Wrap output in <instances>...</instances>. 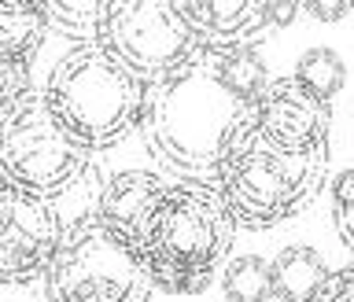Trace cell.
<instances>
[{
	"instance_id": "obj_7",
	"label": "cell",
	"mask_w": 354,
	"mask_h": 302,
	"mask_svg": "<svg viewBox=\"0 0 354 302\" xmlns=\"http://www.w3.org/2000/svg\"><path fill=\"white\" fill-rule=\"evenodd\" d=\"M93 44L144 85L177 70L199 48L170 0H111L100 11Z\"/></svg>"
},
{
	"instance_id": "obj_17",
	"label": "cell",
	"mask_w": 354,
	"mask_h": 302,
	"mask_svg": "<svg viewBox=\"0 0 354 302\" xmlns=\"http://www.w3.org/2000/svg\"><path fill=\"white\" fill-rule=\"evenodd\" d=\"M100 11H104V4H55V0H48L44 4V19H48L52 30H59L63 37L71 41H82V44H93L96 37V22H100Z\"/></svg>"
},
{
	"instance_id": "obj_2",
	"label": "cell",
	"mask_w": 354,
	"mask_h": 302,
	"mask_svg": "<svg viewBox=\"0 0 354 302\" xmlns=\"http://www.w3.org/2000/svg\"><path fill=\"white\" fill-rule=\"evenodd\" d=\"M232 225L214 185L166 181L137 243V262L151 287L166 295H199L229 258Z\"/></svg>"
},
{
	"instance_id": "obj_11",
	"label": "cell",
	"mask_w": 354,
	"mask_h": 302,
	"mask_svg": "<svg viewBox=\"0 0 354 302\" xmlns=\"http://www.w3.org/2000/svg\"><path fill=\"white\" fill-rule=\"evenodd\" d=\"M162 188H166V177L151 173V170H122L104 185V192H100V210H96L93 221L111 240H118L122 247H129L137 254L140 232L148 225Z\"/></svg>"
},
{
	"instance_id": "obj_19",
	"label": "cell",
	"mask_w": 354,
	"mask_h": 302,
	"mask_svg": "<svg viewBox=\"0 0 354 302\" xmlns=\"http://www.w3.org/2000/svg\"><path fill=\"white\" fill-rule=\"evenodd\" d=\"M30 88V70L26 66H11L0 59V111H4L15 96H22Z\"/></svg>"
},
{
	"instance_id": "obj_13",
	"label": "cell",
	"mask_w": 354,
	"mask_h": 302,
	"mask_svg": "<svg viewBox=\"0 0 354 302\" xmlns=\"http://www.w3.org/2000/svg\"><path fill=\"white\" fill-rule=\"evenodd\" d=\"M48 19H44V0H0V59L11 66L33 63L41 52Z\"/></svg>"
},
{
	"instance_id": "obj_14",
	"label": "cell",
	"mask_w": 354,
	"mask_h": 302,
	"mask_svg": "<svg viewBox=\"0 0 354 302\" xmlns=\"http://www.w3.org/2000/svg\"><path fill=\"white\" fill-rule=\"evenodd\" d=\"M210 74L236 104L251 107L262 96V88L270 85V66L259 52L251 48H225V52H210Z\"/></svg>"
},
{
	"instance_id": "obj_3",
	"label": "cell",
	"mask_w": 354,
	"mask_h": 302,
	"mask_svg": "<svg viewBox=\"0 0 354 302\" xmlns=\"http://www.w3.org/2000/svg\"><path fill=\"white\" fill-rule=\"evenodd\" d=\"M328 177V151L288 155L266 144L248 118L229 137L218 159L214 192L221 196L236 229L270 232L314 203Z\"/></svg>"
},
{
	"instance_id": "obj_23",
	"label": "cell",
	"mask_w": 354,
	"mask_h": 302,
	"mask_svg": "<svg viewBox=\"0 0 354 302\" xmlns=\"http://www.w3.org/2000/svg\"><path fill=\"white\" fill-rule=\"evenodd\" d=\"M8 192H11V188H8L4 181H0V207H4V199H8Z\"/></svg>"
},
{
	"instance_id": "obj_12",
	"label": "cell",
	"mask_w": 354,
	"mask_h": 302,
	"mask_svg": "<svg viewBox=\"0 0 354 302\" xmlns=\"http://www.w3.org/2000/svg\"><path fill=\"white\" fill-rule=\"evenodd\" d=\"M332 265L306 243L277 251L270 262V292L277 302H314L317 292L328 284Z\"/></svg>"
},
{
	"instance_id": "obj_21",
	"label": "cell",
	"mask_w": 354,
	"mask_h": 302,
	"mask_svg": "<svg viewBox=\"0 0 354 302\" xmlns=\"http://www.w3.org/2000/svg\"><path fill=\"white\" fill-rule=\"evenodd\" d=\"M266 15H270V26H292L303 15V4H295V0H266Z\"/></svg>"
},
{
	"instance_id": "obj_22",
	"label": "cell",
	"mask_w": 354,
	"mask_h": 302,
	"mask_svg": "<svg viewBox=\"0 0 354 302\" xmlns=\"http://www.w3.org/2000/svg\"><path fill=\"white\" fill-rule=\"evenodd\" d=\"M303 11H310L317 22H339L351 11V0H332V4H325V0H310V4H303Z\"/></svg>"
},
{
	"instance_id": "obj_1",
	"label": "cell",
	"mask_w": 354,
	"mask_h": 302,
	"mask_svg": "<svg viewBox=\"0 0 354 302\" xmlns=\"http://www.w3.org/2000/svg\"><path fill=\"white\" fill-rule=\"evenodd\" d=\"M248 111L214 82L210 52L196 48L192 59L148 85L137 129L174 181L214 185L218 159Z\"/></svg>"
},
{
	"instance_id": "obj_20",
	"label": "cell",
	"mask_w": 354,
	"mask_h": 302,
	"mask_svg": "<svg viewBox=\"0 0 354 302\" xmlns=\"http://www.w3.org/2000/svg\"><path fill=\"white\" fill-rule=\"evenodd\" d=\"M314 302H354V270L343 265V270H332L328 284L317 292Z\"/></svg>"
},
{
	"instance_id": "obj_16",
	"label": "cell",
	"mask_w": 354,
	"mask_h": 302,
	"mask_svg": "<svg viewBox=\"0 0 354 302\" xmlns=\"http://www.w3.org/2000/svg\"><path fill=\"white\" fill-rule=\"evenodd\" d=\"M225 302H270V262L259 254H236L218 270Z\"/></svg>"
},
{
	"instance_id": "obj_18",
	"label": "cell",
	"mask_w": 354,
	"mask_h": 302,
	"mask_svg": "<svg viewBox=\"0 0 354 302\" xmlns=\"http://www.w3.org/2000/svg\"><path fill=\"white\" fill-rule=\"evenodd\" d=\"M328 192H332V221H336L339 243L354 251V173L351 170L336 173Z\"/></svg>"
},
{
	"instance_id": "obj_10",
	"label": "cell",
	"mask_w": 354,
	"mask_h": 302,
	"mask_svg": "<svg viewBox=\"0 0 354 302\" xmlns=\"http://www.w3.org/2000/svg\"><path fill=\"white\" fill-rule=\"evenodd\" d=\"M199 48H254V37L270 26L266 0H181L174 4Z\"/></svg>"
},
{
	"instance_id": "obj_4",
	"label": "cell",
	"mask_w": 354,
	"mask_h": 302,
	"mask_svg": "<svg viewBox=\"0 0 354 302\" xmlns=\"http://www.w3.org/2000/svg\"><path fill=\"white\" fill-rule=\"evenodd\" d=\"M144 93L126 66L96 44H77L52 66L41 100L66 137L82 151H107L137 129Z\"/></svg>"
},
{
	"instance_id": "obj_15",
	"label": "cell",
	"mask_w": 354,
	"mask_h": 302,
	"mask_svg": "<svg viewBox=\"0 0 354 302\" xmlns=\"http://www.w3.org/2000/svg\"><path fill=\"white\" fill-rule=\"evenodd\" d=\"M292 82H299L310 96L332 104L343 93V85H347V63L339 59L336 48H306L295 59Z\"/></svg>"
},
{
	"instance_id": "obj_9",
	"label": "cell",
	"mask_w": 354,
	"mask_h": 302,
	"mask_svg": "<svg viewBox=\"0 0 354 302\" xmlns=\"http://www.w3.org/2000/svg\"><path fill=\"white\" fill-rule=\"evenodd\" d=\"M63 221L52 203L8 192L0 207V284L41 281L63 243Z\"/></svg>"
},
{
	"instance_id": "obj_5",
	"label": "cell",
	"mask_w": 354,
	"mask_h": 302,
	"mask_svg": "<svg viewBox=\"0 0 354 302\" xmlns=\"http://www.w3.org/2000/svg\"><path fill=\"white\" fill-rule=\"evenodd\" d=\"M88 170L82 151L55 126L41 100V88H26L0 111V181L11 192L52 203Z\"/></svg>"
},
{
	"instance_id": "obj_6",
	"label": "cell",
	"mask_w": 354,
	"mask_h": 302,
	"mask_svg": "<svg viewBox=\"0 0 354 302\" xmlns=\"http://www.w3.org/2000/svg\"><path fill=\"white\" fill-rule=\"evenodd\" d=\"M48 302H148L151 284L137 254L111 240L96 221L66 229L52 265L44 270Z\"/></svg>"
},
{
	"instance_id": "obj_8",
	"label": "cell",
	"mask_w": 354,
	"mask_h": 302,
	"mask_svg": "<svg viewBox=\"0 0 354 302\" xmlns=\"http://www.w3.org/2000/svg\"><path fill=\"white\" fill-rule=\"evenodd\" d=\"M254 133L288 155H321L332 140V104L310 96L292 77H277L251 104Z\"/></svg>"
}]
</instances>
